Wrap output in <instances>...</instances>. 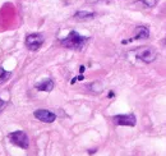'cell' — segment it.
<instances>
[{
	"label": "cell",
	"instance_id": "cell-1",
	"mask_svg": "<svg viewBox=\"0 0 166 156\" xmlns=\"http://www.w3.org/2000/svg\"><path fill=\"white\" fill-rule=\"evenodd\" d=\"M88 41V37L86 36H81L78 32L72 31L65 38L60 41L63 46L68 47V49H73V50H79L84 46V44Z\"/></svg>",
	"mask_w": 166,
	"mask_h": 156
},
{
	"label": "cell",
	"instance_id": "cell-2",
	"mask_svg": "<svg viewBox=\"0 0 166 156\" xmlns=\"http://www.w3.org/2000/svg\"><path fill=\"white\" fill-rule=\"evenodd\" d=\"M9 140L12 141L13 145L21 147L23 150H27L29 146V140H28V136L23 132V131H15L13 133L9 134Z\"/></svg>",
	"mask_w": 166,
	"mask_h": 156
},
{
	"label": "cell",
	"instance_id": "cell-3",
	"mask_svg": "<svg viewBox=\"0 0 166 156\" xmlns=\"http://www.w3.org/2000/svg\"><path fill=\"white\" fill-rule=\"evenodd\" d=\"M44 41H45L44 35H41V33H31V35H28L26 37V46L31 51H37L42 46Z\"/></svg>",
	"mask_w": 166,
	"mask_h": 156
},
{
	"label": "cell",
	"instance_id": "cell-4",
	"mask_svg": "<svg viewBox=\"0 0 166 156\" xmlns=\"http://www.w3.org/2000/svg\"><path fill=\"white\" fill-rule=\"evenodd\" d=\"M136 55H137L138 59H141L144 63H152L156 59V56H157V51L153 47L144 46V47L138 49L137 53H136Z\"/></svg>",
	"mask_w": 166,
	"mask_h": 156
},
{
	"label": "cell",
	"instance_id": "cell-5",
	"mask_svg": "<svg viewBox=\"0 0 166 156\" xmlns=\"http://www.w3.org/2000/svg\"><path fill=\"white\" fill-rule=\"evenodd\" d=\"M113 120L118 125H129V127H134L137 123V119L133 114H119L114 116Z\"/></svg>",
	"mask_w": 166,
	"mask_h": 156
},
{
	"label": "cell",
	"instance_id": "cell-6",
	"mask_svg": "<svg viewBox=\"0 0 166 156\" xmlns=\"http://www.w3.org/2000/svg\"><path fill=\"white\" fill-rule=\"evenodd\" d=\"M35 115V118H37L39 120L44 122V123H52L55 119H56V115H55L54 113L46 110V109H39V110H36L33 113Z\"/></svg>",
	"mask_w": 166,
	"mask_h": 156
},
{
	"label": "cell",
	"instance_id": "cell-7",
	"mask_svg": "<svg viewBox=\"0 0 166 156\" xmlns=\"http://www.w3.org/2000/svg\"><path fill=\"white\" fill-rule=\"evenodd\" d=\"M36 88H37L39 91H45V92H50V91H52V88H54V81L52 80H50V78H47V80H44L42 82H40V83H36V86H35Z\"/></svg>",
	"mask_w": 166,
	"mask_h": 156
},
{
	"label": "cell",
	"instance_id": "cell-8",
	"mask_svg": "<svg viewBox=\"0 0 166 156\" xmlns=\"http://www.w3.org/2000/svg\"><path fill=\"white\" fill-rule=\"evenodd\" d=\"M150 37V31L147 27L144 26H139L136 28V36H134V40H144V38H148Z\"/></svg>",
	"mask_w": 166,
	"mask_h": 156
},
{
	"label": "cell",
	"instance_id": "cell-9",
	"mask_svg": "<svg viewBox=\"0 0 166 156\" xmlns=\"http://www.w3.org/2000/svg\"><path fill=\"white\" fill-rule=\"evenodd\" d=\"M96 15V13H92V12H77L74 14L76 19H79V21H83V19H92Z\"/></svg>",
	"mask_w": 166,
	"mask_h": 156
},
{
	"label": "cell",
	"instance_id": "cell-10",
	"mask_svg": "<svg viewBox=\"0 0 166 156\" xmlns=\"http://www.w3.org/2000/svg\"><path fill=\"white\" fill-rule=\"evenodd\" d=\"M10 75H12L10 72H7L3 68H0V85L4 83V82H7L9 78H10Z\"/></svg>",
	"mask_w": 166,
	"mask_h": 156
},
{
	"label": "cell",
	"instance_id": "cell-11",
	"mask_svg": "<svg viewBox=\"0 0 166 156\" xmlns=\"http://www.w3.org/2000/svg\"><path fill=\"white\" fill-rule=\"evenodd\" d=\"M141 3H143L147 8H152V7H155V5H156L157 0H141Z\"/></svg>",
	"mask_w": 166,
	"mask_h": 156
},
{
	"label": "cell",
	"instance_id": "cell-12",
	"mask_svg": "<svg viewBox=\"0 0 166 156\" xmlns=\"http://www.w3.org/2000/svg\"><path fill=\"white\" fill-rule=\"evenodd\" d=\"M4 105H5V101H4V100H2V99H0V111H2V109L4 108Z\"/></svg>",
	"mask_w": 166,
	"mask_h": 156
},
{
	"label": "cell",
	"instance_id": "cell-13",
	"mask_svg": "<svg viewBox=\"0 0 166 156\" xmlns=\"http://www.w3.org/2000/svg\"><path fill=\"white\" fill-rule=\"evenodd\" d=\"M84 69H86V68H84V67H83V65H82V67H81V68H79V72H81V73H83V72H84Z\"/></svg>",
	"mask_w": 166,
	"mask_h": 156
}]
</instances>
